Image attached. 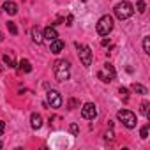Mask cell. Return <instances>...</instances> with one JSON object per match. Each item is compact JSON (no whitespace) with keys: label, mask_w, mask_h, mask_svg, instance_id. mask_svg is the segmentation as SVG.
<instances>
[{"label":"cell","mask_w":150,"mask_h":150,"mask_svg":"<svg viewBox=\"0 0 150 150\" xmlns=\"http://www.w3.org/2000/svg\"><path fill=\"white\" fill-rule=\"evenodd\" d=\"M53 71H55V76L58 81H67L71 76V64L67 60H57Z\"/></svg>","instance_id":"cell-1"},{"label":"cell","mask_w":150,"mask_h":150,"mask_svg":"<svg viewBox=\"0 0 150 150\" xmlns=\"http://www.w3.org/2000/svg\"><path fill=\"white\" fill-rule=\"evenodd\" d=\"M115 16L118 18V20H129L132 14H134V7H132V4L131 2H118L117 6H115Z\"/></svg>","instance_id":"cell-2"},{"label":"cell","mask_w":150,"mask_h":150,"mask_svg":"<svg viewBox=\"0 0 150 150\" xmlns=\"http://www.w3.org/2000/svg\"><path fill=\"white\" fill-rule=\"evenodd\" d=\"M97 34L99 35H108L111 30H113V18L110 14H104L99 21H97Z\"/></svg>","instance_id":"cell-3"},{"label":"cell","mask_w":150,"mask_h":150,"mask_svg":"<svg viewBox=\"0 0 150 150\" xmlns=\"http://www.w3.org/2000/svg\"><path fill=\"white\" fill-rule=\"evenodd\" d=\"M117 118H118L127 129H134V127H136V115H134L132 111H129V110H120V111L117 113Z\"/></svg>","instance_id":"cell-4"},{"label":"cell","mask_w":150,"mask_h":150,"mask_svg":"<svg viewBox=\"0 0 150 150\" xmlns=\"http://www.w3.org/2000/svg\"><path fill=\"white\" fill-rule=\"evenodd\" d=\"M76 48H78V55H80L81 64L85 67H90V64H92V50L88 46H80V44H76Z\"/></svg>","instance_id":"cell-5"},{"label":"cell","mask_w":150,"mask_h":150,"mask_svg":"<svg viewBox=\"0 0 150 150\" xmlns=\"http://www.w3.org/2000/svg\"><path fill=\"white\" fill-rule=\"evenodd\" d=\"M46 97H48V104L51 106V108H60L62 106V96L57 92V90H48V94H46Z\"/></svg>","instance_id":"cell-6"},{"label":"cell","mask_w":150,"mask_h":150,"mask_svg":"<svg viewBox=\"0 0 150 150\" xmlns=\"http://www.w3.org/2000/svg\"><path fill=\"white\" fill-rule=\"evenodd\" d=\"M81 117L87 118V120H94V118L97 117L96 104H94V103H87V104H83V108H81Z\"/></svg>","instance_id":"cell-7"},{"label":"cell","mask_w":150,"mask_h":150,"mask_svg":"<svg viewBox=\"0 0 150 150\" xmlns=\"http://www.w3.org/2000/svg\"><path fill=\"white\" fill-rule=\"evenodd\" d=\"M42 37H44L48 42H51V41L58 39V32H57V28H55V27H46V28H44V32H42Z\"/></svg>","instance_id":"cell-8"},{"label":"cell","mask_w":150,"mask_h":150,"mask_svg":"<svg viewBox=\"0 0 150 150\" xmlns=\"http://www.w3.org/2000/svg\"><path fill=\"white\" fill-rule=\"evenodd\" d=\"M30 127H32L34 131H37V129L42 127V117H41L39 113H32V115H30Z\"/></svg>","instance_id":"cell-9"},{"label":"cell","mask_w":150,"mask_h":150,"mask_svg":"<svg viewBox=\"0 0 150 150\" xmlns=\"http://www.w3.org/2000/svg\"><path fill=\"white\" fill-rule=\"evenodd\" d=\"M64 48H65V42L60 41V39H55V41L50 42V50H51V53H55V55H58Z\"/></svg>","instance_id":"cell-10"},{"label":"cell","mask_w":150,"mask_h":150,"mask_svg":"<svg viewBox=\"0 0 150 150\" xmlns=\"http://www.w3.org/2000/svg\"><path fill=\"white\" fill-rule=\"evenodd\" d=\"M2 9H4V11L9 14V16H14V14L18 13V6H16L14 2H11V0H7V2L2 6Z\"/></svg>","instance_id":"cell-11"},{"label":"cell","mask_w":150,"mask_h":150,"mask_svg":"<svg viewBox=\"0 0 150 150\" xmlns=\"http://www.w3.org/2000/svg\"><path fill=\"white\" fill-rule=\"evenodd\" d=\"M32 41L37 42V44H42L44 37H42V30H41L39 27H34V28H32Z\"/></svg>","instance_id":"cell-12"},{"label":"cell","mask_w":150,"mask_h":150,"mask_svg":"<svg viewBox=\"0 0 150 150\" xmlns=\"http://www.w3.org/2000/svg\"><path fill=\"white\" fill-rule=\"evenodd\" d=\"M104 72H106V76L110 78V81H113V80H115V76H117V71H115V67H113L110 62H106V64H104Z\"/></svg>","instance_id":"cell-13"},{"label":"cell","mask_w":150,"mask_h":150,"mask_svg":"<svg viewBox=\"0 0 150 150\" xmlns=\"http://www.w3.org/2000/svg\"><path fill=\"white\" fill-rule=\"evenodd\" d=\"M18 65H20V71H21V72H30V71H32V64H30V60H27V58H21Z\"/></svg>","instance_id":"cell-14"},{"label":"cell","mask_w":150,"mask_h":150,"mask_svg":"<svg viewBox=\"0 0 150 150\" xmlns=\"http://www.w3.org/2000/svg\"><path fill=\"white\" fill-rule=\"evenodd\" d=\"M131 88H132L136 94H139V96H146V94H148L146 87H143V85H139V83H132V85H131Z\"/></svg>","instance_id":"cell-15"},{"label":"cell","mask_w":150,"mask_h":150,"mask_svg":"<svg viewBox=\"0 0 150 150\" xmlns=\"http://www.w3.org/2000/svg\"><path fill=\"white\" fill-rule=\"evenodd\" d=\"M4 62H6V65H7V67H13V69L16 67V64H14V58H13L11 55H4Z\"/></svg>","instance_id":"cell-16"},{"label":"cell","mask_w":150,"mask_h":150,"mask_svg":"<svg viewBox=\"0 0 150 150\" xmlns=\"http://www.w3.org/2000/svg\"><path fill=\"white\" fill-rule=\"evenodd\" d=\"M148 129H150V125H148V124H145V125L141 127V131H139V136H141L143 139H146V138H148Z\"/></svg>","instance_id":"cell-17"},{"label":"cell","mask_w":150,"mask_h":150,"mask_svg":"<svg viewBox=\"0 0 150 150\" xmlns=\"http://www.w3.org/2000/svg\"><path fill=\"white\" fill-rule=\"evenodd\" d=\"M136 9H138V13H141V14H143V13L146 11V4L143 2V0H138V4H136Z\"/></svg>","instance_id":"cell-18"},{"label":"cell","mask_w":150,"mask_h":150,"mask_svg":"<svg viewBox=\"0 0 150 150\" xmlns=\"http://www.w3.org/2000/svg\"><path fill=\"white\" fill-rule=\"evenodd\" d=\"M148 106H150V104H148L146 101H143V103H141V108H139V111H141V115H145V117H148Z\"/></svg>","instance_id":"cell-19"},{"label":"cell","mask_w":150,"mask_h":150,"mask_svg":"<svg viewBox=\"0 0 150 150\" xmlns=\"http://www.w3.org/2000/svg\"><path fill=\"white\" fill-rule=\"evenodd\" d=\"M7 28H9V32H11L13 35H16V34H18V27H16V23L9 21V23H7Z\"/></svg>","instance_id":"cell-20"},{"label":"cell","mask_w":150,"mask_h":150,"mask_svg":"<svg viewBox=\"0 0 150 150\" xmlns=\"http://www.w3.org/2000/svg\"><path fill=\"white\" fill-rule=\"evenodd\" d=\"M143 50H145V53H150V37L148 35L143 39Z\"/></svg>","instance_id":"cell-21"},{"label":"cell","mask_w":150,"mask_h":150,"mask_svg":"<svg viewBox=\"0 0 150 150\" xmlns=\"http://www.w3.org/2000/svg\"><path fill=\"white\" fill-rule=\"evenodd\" d=\"M69 131H71L74 136H78V134H80V127H78V124H71V125H69Z\"/></svg>","instance_id":"cell-22"},{"label":"cell","mask_w":150,"mask_h":150,"mask_svg":"<svg viewBox=\"0 0 150 150\" xmlns=\"http://www.w3.org/2000/svg\"><path fill=\"white\" fill-rule=\"evenodd\" d=\"M118 94H120V97H124V101H127V97H129V90H127V88L120 87V88H118Z\"/></svg>","instance_id":"cell-23"},{"label":"cell","mask_w":150,"mask_h":150,"mask_svg":"<svg viewBox=\"0 0 150 150\" xmlns=\"http://www.w3.org/2000/svg\"><path fill=\"white\" fill-rule=\"evenodd\" d=\"M97 78H99V80H101L103 83H110V78L106 76V74H104L103 71H99V72H97Z\"/></svg>","instance_id":"cell-24"},{"label":"cell","mask_w":150,"mask_h":150,"mask_svg":"<svg viewBox=\"0 0 150 150\" xmlns=\"http://www.w3.org/2000/svg\"><path fill=\"white\" fill-rule=\"evenodd\" d=\"M4 127H6V122H0V136L4 134Z\"/></svg>","instance_id":"cell-25"},{"label":"cell","mask_w":150,"mask_h":150,"mask_svg":"<svg viewBox=\"0 0 150 150\" xmlns=\"http://www.w3.org/2000/svg\"><path fill=\"white\" fill-rule=\"evenodd\" d=\"M76 104H78V103L74 101V99H71V101H69V106H71V108H74V106H76Z\"/></svg>","instance_id":"cell-26"},{"label":"cell","mask_w":150,"mask_h":150,"mask_svg":"<svg viewBox=\"0 0 150 150\" xmlns=\"http://www.w3.org/2000/svg\"><path fill=\"white\" fill-rule=\"evenodd\" d=\"M101 44H103V46H108V44H110V39H103V42H101Z\"/></svg>","instance_id":"cell-27"},{"label":"cell","mask_w":150,"mask_h":150,"mask_svg":"<svg viewBox=\"0 0 150 150\" xmlns=\"http://www.w3.org/2000/svg\"><path fill=\"white\" fill-rule=\"evenodd\" d=\"M67 25H72V16H67Z\"/></svg>","instance_id":"cell-28"},{"label":"cell","mask_w":150,"mask_h":150,"mask_svg":"<svg viewBox=\"0 0 150 150\" xmlns=\"http://www.w3.org/2000/svg\"><path fill=\"white\" fill-rule=\"evenodd\" d=\"M2 39H4V35H2V32H0V42H2Z\"/></svg>","instance_id":"cell-29"},{"label":"cell","mask_w":150,"mask_h":150,"mask_svg":"<svg viewBox=\"0 0 150 150\" xmlns=\"http://www.w3.org/2000/svg\"><path fill=\"white\" fill-rule=\"evenodd\" d=\"M83 2H87V0H83Z\"/></svg>","instance_id":"cell-30"}]
</instances>
